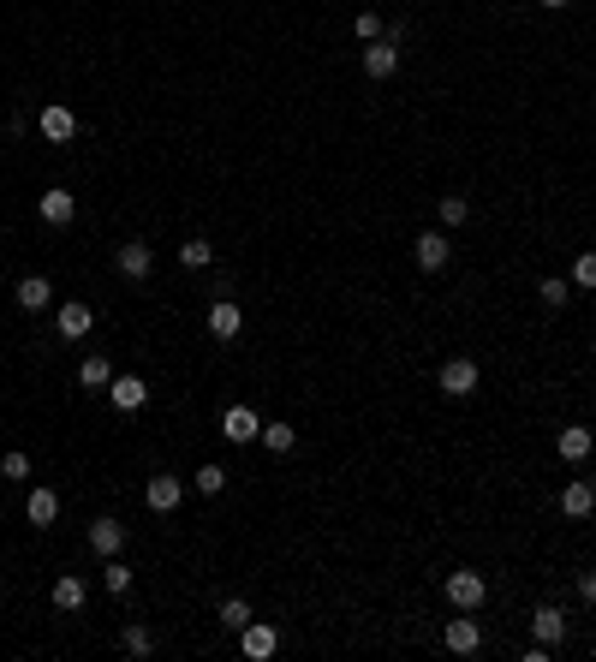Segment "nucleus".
Here are the masks:
<instances>
[{"label":"nucleus","instance_id":"13","mask_svg":"<svg viewBox=\"0 0 596 662\" xmlns=\"http://www.w3.org/2000/svg\"><path fill=\"white\" fill-rule=\"evenodd\" d=\"M108 400H114L120 412H138V406L149 400V382H138V376H114V382H108Z\"/></svg>","mask_w":596,"mask_h":662},{"label":"nucleus","instance_id":"12","mask_svg":"<svg viewBox=\"0 0 596 662\" xmlns=\"http://www.w3.org/2000/svg\"><path fill=\"white\" fill-rule=\"evenodd\" d=\"M239 329H245V311L233 299H221L209 311V334H215V341H239Z\"/></svg>","mask_w":596,"mask_h":662},{"label":"nucleus","instance_id":"28","mask_svg":"<svg viewBox=\"0 0 596 662\" xmlns=\"http://www.w3.org/2000/svg\"><path fill=\"white\" fill-rule=\"evenodd\" d=\"M466 216H471V203L459 197V191H447V197H441V227H459Z\"/></svg>","mask_w":596,"mask_h":662},{"label":"nucleus","instance_id":"27","mask_svg":"<svg viewBox=\"0 0 596 662\" xmlns=\"http://www.w3.org/2000/svg\"><path fill=\"white\" fill-rule=\"evenodd\" d=\"M572 287L596 293V251H579V263H572Z\"/></svg>","mask_w":596,"mask_h":662},{"label":"nucleus","instance_id":"9","mask_svg":"<svg viewBox=\"0 0 596 662\" xmlns=\"http://www.w3.org/2000/svg\"><path fill=\"white\" fill-rule=\"evenodd\" d=\"M120 543H126V525H120V519H96V525H90V549H96L101 561H114Z\"/></svg>","mask_w":596,"mask_h":662},{"label":"nucleus","instance_id":"36","mask_svg":"<svg viewBox=\"0 0 596 662\" xmlns=\"http://www.w3.org/2000/svg\"><path fill=\"white\" fill-rule=\"evenodd\" d=\"M591 389H596V376H591Z\"/></svg>","mask_w":596,"mask_h":662},{"label":"nucleus","instance_id":"18","mask_svg":"<svg viewBox=\"0 0 596 662\" xmlns=\"http://www.w3.org/2000/svg\"><path fill=\"white\" fill-rule=\"evenodd\" d=\"M36 209H43V221H48V227H66V221L78 216L72 191H43V203H36Z\"/></svg>","mask_w":596,"mask_h":662},{"label":"nucleus","instance_id":"34","mask_svg":"<svg viewBox=\"0 0 596 662\" xmlns=\"http://www.w3.org/2000/svg\"><path fill=\"white\" fill-rule=\"evenodd\" d=\"M579 597H584V603H596V573H579Z\"/></svg>","mask_w":596,"mask_h":662},{"label":"nucleus","instance_id":"26","mask_svg":"<svg viewBox=\"0 0 596 662\" xmlns=\"http://www.w3.org/2000/svg\"><path fill=\"white\" fill-rule=\"evenodd\" d=\"M263 442L274 447V454H293V442H298V430L293 424H263Z\"/></svg>","mask_w":596,"mask_h":662},{"label":"nucleus","instance_id":"3","mask_svg":"<svg viewBox=\"0 0 596 662\" xmlns=\"http://www.w3.org/2000/svg\"><path fill=\"white\" fill-rule=\"evenodd\" d=\"M239 650H245V657H251V662H269L274 650H281V633H274L269 620H251V627H245V633H239Z\"/></svg>","mask_w":596,"mask_h":662},{"label":"nucleus","instance_id":"31","mask_svg":"<svg viewBox=\"0 0 596 662\" xmlns=\"http://www.w3.org/2000/svg\"><path fill=\"white\" fill-rule=\"evenodd\" d=\"M352 30H358V43H376V36H382V18H376V13H358Z\"/></svg>","mask_w":596,"mask_h":662},{"label":"nucleus","instance_id":"16","mask_svg":"<svg viewBox=\"0 0 596 662\" xmlns=\"http://www.w3.org/2000/svg\"><path fill=\"white\" fill-rule=\"evenodd\" d=\"M90 322H96V317H90V304H78V299L60 304V341H84Z\"/></svg>","mask_w":596,"mask_h":662},{"label":"nucleus","instance_id":"35","mask_svg":"<svg viewBox=\"0 0 596 662\" xmlns=\"http://www.w3.org/2000/svg\"><path fill=\"white\" fill-rule=\"evenodd\" d=\"M537 6H549V13H561V6H572V0H537Z\"/></svg>","mask_w":596,"mask_h":662},{"label":"nucleus","instance_id":"2","mask_svg":"<svg viewBox=\"0 0 596 662\" xmlns=\"http://www.w3.org/2000/svg\"><path fill=\"white\" fill-rule=\"evenodd\" d=\"M221 436H227L233 447H251L256 436H263V417H256L251 406H227V412H221Z\"/></svg>","mask_w":596,"mask_h":662},{"label":"nucleus","instance_id":"6","mask_svg":"<svg viewBox=\"0 0 596 662\" xmlns=\"http://www.w3.org/2000/svg\"><path fill=\"white\" fill-rule=\"evenodd\" d=\"M471 389H477V364H471V359H447V364H441V394L466 400Z\"/></svg>","mask_w":596,"mask_h":662},{"label":"nucleus","instance_id":"5","mask_svg":"<svg viewBox=\"0 0 596 662\" xmlns=\"http://www.w3.org/2000/svg\"><path fill=\"white\" fill-rule=\"evenodd\" d=\"M394 43H399V36H376V43L364 48V72L370 78H394L399 72V48Z\"/></svg>","mask_w":596,"mask_h":662},{"label":"nucleus","instance_id":"32","mask_svg":"<svg viewBox=\"0 0 596 662\" xmlns=\"http://www.w3.org/2000/svg\"><path fill=\"white\" fill-rule=\"evenodd\" d=\"M108 590H114V597H126V590H131V567L108 561Z\"/></svg>","mask_w":596,"mask_h":662},{"label":"nucleus","instance_id":"8","mask_svg":"<svg viewBox=\"0 0 596 662\" xmlns=\"http://www.w3.org/2000/svg\"><path fill=\"white\" fill-rule=\"evenodd\" d=\"M149 269H156V251L143 245V239H126L120 245V274L126 281H149Z\"/></svg>","mask_w":596,"mask_h":662},{"label":"nucleus","instance_id":"1","mask_svg":"<svg viewBox=\"0 0 596 662\" xmlns=\"http://www.w3.org/2000/svg\"><path fill=\"white\" fill-rule=\"evenodd\" d=\"M441 590H447V603H454V609H477L483 597H489V579L471 573V567H459V573H447V585H441Z\"/></svg>","mask_w":596,"mask_h":662},{"label":"nucleus","instance_id":"23","mask_svg":"<svg viewBox=\"0 0 596 662\" xmlns=\"http://www.w3.org/2000/svg\"><path fill=\"white\" fill-rule=\"evenodd\" d=\"M108 382H114L108 359H84V364H78V389H108Z\"/></svg>","mask_w":596,"mask_h":662},{"label":"nucleus","instance_id":"29","mask_svg":"<svg viewBox=\"0 0 596 662\" xmlns=\"http://www.w3.org/2000/svg\"><path fill=\"white\" fill-rule=\"evenodd\" d=\"M191 484H197L203 495H221V490H227V472H221V465H203V472L191 477Z\"/></svg>","mask_w":596,"mask_h":662},{"label":"nucleus","instance_id":"30","mask_svg":"<svg viewBox=\"0 0 596 662\" xmlns=\"http://www.w3.org/2000/svg\"><path fill=\"white\" fill-rule=\"evenodd\" d=\"M537 293H543V304H549V311H561V304H567V293H572V281H537Z\"/></svg>","mask_w":596,"mask_h":662},{"label":"nucleus","instance_id":"19","mask_svg":"<svg viewBox=\"0 0 596 662\" xmlns=\"http://www.w3.org/2000/svg\"><path fill=\"white\" fill-rule=\"evenodd\" d=\"M554 447H561V460H572V465H579V460H591L596 436L584 430V424H572V430H561V442H554Z\"/></svg>","mask_w":596,"mask_h":662},{"label":"nucleus","instance_id":"7","mask_svg":"<svg viewBox=\"0 0 596 662\" xmlns=\"http://www.w3.org/2000/svg\"><path fill=\"white\" fill-rule=\"evenodd\" d=\"M36 126H43V138L48 144H72V138H78V114H72V108H43V120H36Z\"/></svg>","mask_w":596,"mask_h":662},{"label":"nucleus","instance_id":"15","mask_svg":"<svg viewBox=\"0 0 596 662\" xmlns=\"http://www.w3.org/2000/svg\"><path fill=\"white\" fill-rule=\"evenodd\" d=\"M48 299H54V281H48V274H24V281H18V304H24V311H48Z\"/></svg>","mask_w":596,"mask_h":662},{"label":"nucleus","instance_id":"10","mask_svg":"<svg viewBox=\"0 0 596 662\" xmlns=\"http://www.w3.org/2000/svg\"><path fill=\"white\" fill-rule=\"evenodd\" d=\"M561 513H567V519H591L596 513V490L584 484V477H572L567 490H561Z\"/></svg>","mask_w":596,"mask_h":662},{"label":"nucleus","instance_id":"24","mask_svg":"<svg viewBox=\"0 0 596 662\" xmlns=\"http://www.w3.org/2000/svg\"><path fill=\"white\" fill-rule=\"evenodd\" d=\"M179 263H185V269H209V263H215V245H209V239H185V245H179Z\"/></svg>","mask_w":596,"mask_h":662},{"label":"nucleus","instance_id":"11","mask_svg":"<svg viewBox=\"0 0 596 662\" xmlns=\"http://www.w3.org/2000/svg\"><path fill=\"white\" fill-rule=\"evenodd\" d=\"M531 633H537V645H561V638H567V615L554 603H543L537 615H531Z\"/></svg>","mask_w":596,"mask_h":662},{"label":"nucleus","instance_id":"22","mask_svg":"<svg viewBox=\"0 0 596 662\" xmlns=\"http://www.w3.org/2000/svg\"><path fill=\"white\" fill-rule=\"evenodd\" d=\"M120 645H126V657H149V650H156V638H149V627H143V620H126Z\"/></svg>","mask_w":596,"mask_h":662},{"label":"nucleus","instance_id":"20","mask_svg":"<svg viewBox=\"0 0 596 662\" xmlns=\"http://www.w3.org/2000/svg\"><path fill=\"white\" fill-rule=\"evenodd\" d=\"M84 597H90V585L78 573H60L54 579V609H66V615H72V609H84Z\"/></svg>","mask_w":596,"mask_h":662},{"label":"nucleus","instance_id":"25","mask_svg":"<svg viewBox=\"0 0 596 662\" xmlns=\"http://www.w3.org/2000/svg\"><path fill=\"white\" fill-rule=\"evenodd\" d=\"M221 627L245 633V627H251V603H245V597H227V603H221Z\"/></svg>","mask_w":596,"mask_h":662},{"label":"nucleus","instance_id":"14","mask_svg":"<svg viewBox=\"0 0 596 662\" xmlns=\"http://www.w3.org/2000/svg\"><path fill=\"white\" fill-rule=\"evenodd\" d=\"M441 645L454 650V657H471V650L483 645V627H477V620H447V633H441Z\"/></svg>","mask_w":596,"mask_h":662},{"label":"nucleus","instance_id":"4","mask_svg":"<svg viewBox=\"0 0 596 662\" xmlns=\"http://www.w3.org/2000/svg\"><path fill=\"white\" fill-rule=\"evenodd\" d=\"M143 502H149V513H173V507L185 502V484H179V477H168V472H156V477H149V490H143Z\"/></svg>","mask_w":596,"mask_h":662},{"label":"nucleus","instance_id":"17","mask_svg":"<svg viewBox=\"0 0 596 662\" xmlns=\"http://www.w3.org/2000/svg\"><path fill=\"white\" fill-rule=\"evenodd\" d=\"M447 251H454V245H447L441 233H418V269H429V274L447 269Z\"/></svg>","mask_w":596,"mask_h":662},{"label":"nucleus","instance_id":"21","mask_svg":"<svg viewBox=\"0 0 596 662\" xmlns=\"http://www.w3.org/2000/svg\"><path fill=\"white\" fill-rule=\"evenodd\" d=\"M24 513H30V525H54V519H60V495L54 490H30Z\"/></svg>","mask_w":596,"mask_h":662},{"label":"nucleus","instance_id":"33","mask_svg":"<svg viewBox=\"0 0 596 662\" xmlns=\"http://www.w3.org/2000/svg\"><path fill=\"white\" fill-rule=\"evenodd\" d=\"M0 472H6V477H30V454H18V447H13V454L0 460Z\"/></svg>","mask_w":596,"mask_h":662}]
</instances>
